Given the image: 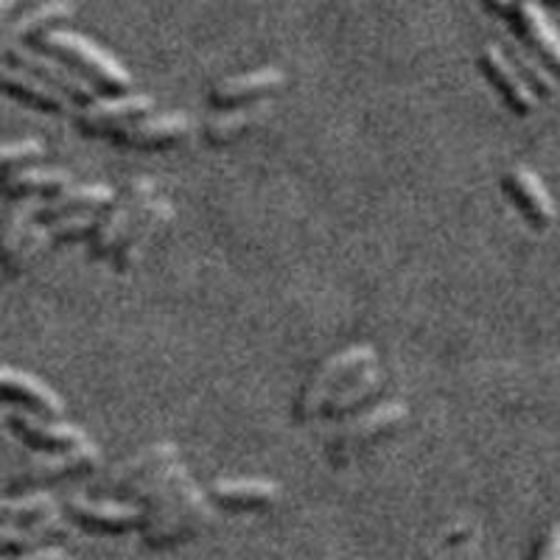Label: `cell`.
Instances as JSON below:
<instances>
[{
  "instance_id": "obj_1",
  "label": "cell",
  "mask_w": 560,
  "mask_h": 560,
  "mask_svg": "<svg viewBox=\"0 0 560 560\" xmlns=\"http://www.w3.org/2000/svg\"><path fill=\"white\" fill-rule=\"evenodd\" d=\"M217 510L208 490L199 488L194 479L177 488L172 497L147 510V522L140 527V538L152 549H172L194 541L199 533L213 524Z\"/></svg>"
},
{
  "instance_id": "obj_2",
  "label": "cell",
  "mask_w": 560,
  "mask_h": 560,
  "mask_svg": "<svg viewBox=\"0 0 560 560\" xmlns=\"http://www.w3.org/2000/svg\"><path fill=\"white\" fill-rule=\"evenodd\" d=\"M34 43L43 51H51L57 57L70 59V65H77L84 77L93 79L98 88L113 90V93H127L132 88V73L127 70V65L115 57V54H109L107 48H102L96 39L84 37L79 32H70V28H51V32L39 34Z\"/></svg>"
},
{
  "instance_id": "obj_3",
  "label": "cell",
  "mask_w": 560,
  "mask_h": 560,
  "mask_svg": "<svg viewBox=\"0 0 560 560\" xmlns=\"http://www.w3.org/2000/svg\"><path fill=\"white\" fill-rule=\"evenodd\" d=\"M154 194H158V183L149 177L132 179V183L127 185V191L118 194V199L104 210V219L96 228V233L90 236L88 255L93 261L115 258V253H118L124 238L129 236V230L135 228L140 213L158 199Z\"/></svg>"
},
{
  "instance_id": "obj_4",
  "label": "cell",
  "mask_w": 560,
  "mask_h": 560,
  "mask_svg": "<svg viewBox=\"0 0 560 560\" xmlns=\"http://www.w3.org/2000/svg\"><path fill=\"white\" fill-rule=\"evenodd\" d=\"M368 364H376V350H373V345H350V348L339 350L337 357L325 359L314 370V376L308 378L303 393H300L294 415L300 420L317 418L325 409V404H328V398L334 395V389L342 382H348L350 376H357L359 370L368 368Z\"/></svg>"
},
{
  "instance_id": "obj_5",
  "label": "cell",
  "mask_w": 560,
  "mask_h": 560,
  "mask_svg": "<svg viewBox=\"0 0 560 560\" xmlns=\"http://www.w3.org/2000/svg\"><path fill=\"white\" fill-rule=\"evenodd\" d=\"M102 465V448L88 440L82 446L62 448V452H45L43 457L32 459L26 468H20L12 479H9V490L14 493H26V490L48 488L54 482H62L70 477H82V474L96 471Z\"/></svg>"
},
{
  "instance_id": "obj_6",
  "label": "cell",
  "mask_w": 560,
  "mask_h": 560,
  "mask_svg": "<svg viewBox=\"0 0 560 560\" xmlns=\"http://www.w3.org/2000/svg\"><path fill=\"white\" fill-rule=\"evenodd\" d=\"M409 407L401 401H387L382 407H373L368 412L357 415V418L345 420L342 427L334 432L331 446H328V457L337 465H345L348 459L357 457L368 446H373L378 438L389 434L407 420Z\"/></svg>"
},
{
  "instance_id": "obj_7",
  "label": "cell",
  "mask_w": 560,
  "mask_h": 560,
  "mask_svg": "<svg viewBox=\"0 0 560 560\" xmlns=\"http://www.w3.org/2000/svg\"><path fill=\"white\" fill-rule=\"evenodd\" d=\"M0 51H3L7 62L20 65V68H26L32 73H37V77H43L45 82L62 88L77 104H93L98 98V88L90 82V77H84L77 65H68L57 54L43 51V48H28L26 43L0 45Z\"/></svg>"
},
{
  "instance_id": "obj_8",
  "label": "cell",
  "mask_w": 560,
  "mask_h": 560,
  "mask_svg": "<svg viewBox=\"0 0 560 560\" xmlns=\"http://www.w3.org/2000/svg\"><path fill=\"white\" fill-rule=\"evenodd\" d=\"M179 459V446L172 440H160L152 446L140 448V452L121 457L118 463L107 465L96 474V479L90 482V493L93 497H121L127 493L132 485H138L140 479L149 477L152 471L163 468L166 463Z\"/></svg>"
},
{
  "instance_id": "obj_9",
  "label": "cell",
  "mask_w": 560,
  "mask_h": 560,
  "mask_svg": "<svg viewBox=\"0 0 560 560\" xmlns=\"http://www.w3.org/2000/svg\"><path fill=\"white\" fill-rule=\"evenodd\" d=\"M65 513L70 522H77L79 527L93 529V533H129V529H140L147 522V508L129 499H113V497H70L65 502Z\"/></svg>"
},
{
  "instance_id": "obj_10",
  "label": "cell",
  "mask_w": 560,
  "mask_h": 560,
  "mask_svg": "<svg viewBox=\"0 0 560 560\" xmlns=\"http://www.w3.org/2000/svg\"><path fill=\"white\" fill-rule=\"evenodd\" d=\"M194 121L188 113H158L140 115L132 121H124L109 132V140L127 149H166L188 138Z\"/></svg>"
},
{
  "instance_id": "obj_11",
  "label": "cell",
  "mask_w": 560,
  "mask_h": 560,
  "mask_svg": "<svg viewBox=\"0 0 560 560\" xmlns=\"http://www.w3.org/2000/svg\"><path fill=\"white\" fill-rule=\"evenodd\" d=\"M7 423L18 438H23L28 446L43 448V452H62L88 443V432L77 423L57 420L51 415H39L34 409H14L7 415Z\"/></svg>"
},
{
  "instance_id": "obj_12",
  "label": "cell",
  "mask_w": 560,
  "mask_h": 560,
  "mask_svg": "<svg viewBox=\"0 0 560 560\" xmlns=\"http://www.w3.org/2000/svg\"><path fill=\"white\" fill-rule=\"evenodd\" d=\"M0 84H3V90H7L9 96L28 104V107L43 109V113L70 115V118L79 113L77 102H73L62 88L45 82L43 77H37V73H32V70L26 68H20V65L3 62V68H0Z\"/></svg>"
},
{
  "instance_id": "obj_13",
  "label": "cell",
  "mask_w": 560,
  "mask_h": 560,
  "mask_svg": "<svg viewBox=\"0 0 560 560\" xmlns=\"http://www.w3.org/2000/svg\"><path fill=\"white\" fill-rule=\"evenodd\" d=\"M154 107V98L147 93H118L113 98H96L93 104L79 109L73 115L79 132L90 135V138H109L115 127H121L124 121H132L140 115H149Z\"/></svg>"
},
{
  "instance_id": "obj_14",
  "label": "cell",
  "mask_w": 560,
  "mask_h": 560,
  "mask_svg": "<svg viewBox=\"0 0 560 560\" xmlns=\"http://www.w3.org/2000/svg\"><path fill=\"white\" fill-rule=\"evenodd\" d=\"M482 68L488 73V79L502 90L504 102L510 104V109L518 115H529L538 107V93L533 90V84L524 79V73L518 70V65L510 59V54L504 51L502 45L488 43L482 48Z\"/></svg>"
},
{
  "instance_id": "obj_15",
  "label": "cell",
  "mask_w": 560,
  "mask_h": 560,
  "mask_svg": "<svg viewBox=\"0 0 560 560\" xmlns=\"http://www.w3.org/2000/svg\"><path fill=\"white\" fill-rule=\"evenodd\" d=\"M504 188H508L510 199L522 208L524 219L533 228L547 230L552 228L558 219V205H555L552 194L544 185V179L533 172L529 166H513L504 177Z\"/></svg>"
},
{
  "instance_id": "obj_16",
  "label": "cell",
  "mask_w": 560,
  "mask_h": 560,
  "mask_svg": "<svg viewBox=\"0 0 560 560\" xmlns=\"http://www.w3.org/2000/svg\"><path fill=\"white\" fill-rule=\"evenodd\" d=\"M287 84V73L275 65H267V68L247 70V73H236V77H228L210 90V104L217 109L238 107V104L249 102H261V98H269L272 93H278L280 88Z\"/></svg>"
},
{
  "instance_id": "obj_17",
  "label": "cell",
  "mask_w": 560,
  "mask_h": 560,
  "mask_svg": "<svg viewBox=\"0 0 560 560\" xmlns=\"http://www.w3.org/2000/svg\"><path fill=\"white\" fill-rule=\"evenodd\" d=\"M172 219H174V205L163 197L154 199V202L140 213L135 228L129 230V236L124 238L118 253H115L113 258L115 269H118V272H129V269L138 267L140 258L147 255V249L152 247L154 238H158L160 233L172 224Z\"/></svg>"
},
{
  "instance_id": "obj_18",
  "label": "cell",
  "mask_w": 560,
  "mask_h": 560,
  "mask_svg": "<svg viewBox=\"0 0 560 560\" xmlns=\"http://www.w3.org/2000/svg\"><path fill=\"white\" fill-rule=\"evenodd\" d=\"M210 499L230 510H267L280 502L283 488L275 479L261 477H233L213 479L208 488Z\"/></svg>"
},
{
  "instance_id": "obj_19",
  "label": "cell",
  "mask_w": 560,
  "mask_h": 560,
  "mask_svg": "<svg viewBox=\"0 0 560 560\" xmlns=\"http://www.w3.org/2000/svg\"><path fill=\"white\" fill-rule=\"evenodd\" d=\"M272 113H275L272 98H261V102L217 109V113L210 115L208 121H205V138H208V143H213V147H224V143H233V140H238L242 135L253 132L255 127H261L267 118H272Z\"/></svg>"
},
{
  "instance_id": "obj_20",
  "label": "cell",
  "mask_w": 560,
  "mask_h": 560,
  "mask_svg": "<svg viewBox=\"0 0 560 560\" xmlns=\"http://www.w3.org/2000/svg\"><path fill=\"white\" fill-rule=\"evenodd\" d=\"M65 533H68V518L62 516V510L45 513V516L32 518V522L3 524L0 527V552H3V558L32 552V549L48 547L57 538H62Z\"/></svg>"
},
{
  "instance_id": "obj_21",
  "label": "cell",
  "mask_w": 560,
  "mask_h": 560,
  "mask_svg": "<svg viewBox=\"0 0 560 560\" xmlns=\"http://www.w3.org/2000/svg\"><path fill=\"white\" fill-rule=\"evenodd\" d=\"M118 199V191L107 183H88V185H68L59 194L37 199V219L51 222V219L77 213V210H104Z\"/></svg>"
},
{
  "instance_id": "obj_22",
  "label": "cell",
  "mask_w": 560,
  "mask_h": 560,
  "mask_svg": "<svg viewBox=\"0 0 560 560\" xmlns=\"http://www.w3.org/2000/svg\"><path fill=\"white\" fill-rule=\"evenodd\" d=\"M0 378H3V395H7V401L26 404V407H32L34 412L51 415V418H62L65 415L62 395H59L54 387H48L43 378L32 376V373H26V370L12 368V364L3 368Z\"/></svg>"
},
{
  "instance_id": "obj_23",
  "label": "cell",
  "mask_w": 560,
  "mask_h": 560,
  "mask_svg": "<svg viewBox=\"0 0 560 560\" xmlns=\"http://www.w3.org/2000/svg\"><path fill=\"white\" fill-rule=\"evenodd\" d=\"M516 20L524 39L533 45L535 51H538V57H541L560 77V28L555 26L552 18L544 12V7L538 0H518Z\"/></svg>"
},
{
  "instance_id": "obj_24",
  "label": "cell",
  "mask_w": 560,
  "mask_h": 560,
  "mask_svg": "<svg viewBox=\"0 0 560 560\" xmlns=\"http://www.w3.org/2000/svg\"><path fill=\"white\" fill-rule=\"evenodd\" d=\"M73 185V174L62 166H23L3 177V191L12 199H43Z\"/></svg>"
},
{
  "instance_id": "obj_25",
  "label": "cell",
  "mask_w": 560,
  "mask_h": 560,
  "mask_svg": "<svg viewBox=\"0 0 560 560\" xmlns=\"http://www.w3.org/2000/svg\"><path fill=\"white\" fill-rule=\"evenodd\" d=\"M73 12H77V3H73V0H45V3L28 9V12H23L20 18H14L12 23H7V26H3V34H0V45L37 39L39 34L51 32L57 23L73 18Z\"/></svg>"
},
{
  "instance_id": "obj_26",
  "label": "cell",
  "mask_w": 560,
  "mask_h": 560,
  "mask_svg": "<svg viewBox=\"0 0 560 560\" xmlns=\"http://www.w3.org/2000/svg\"><path fill=\"white\" fill-rule=\"evenodd\" d=\"M387 376H384V370L376 368V364H368L357 373V376H350V382L345 387H339L337 393L328 398L323 412H328L331 418H342V415L353 412V409L362 407L364 401H370L378 389L384 387Z\"/></svg>"
},
{
  "instance_id": "obj_27",
  "label": "cell",
  "mask_w": 560,
  "mask_h": 560,
  "mask_svg": "<svg viewBox=\"0 0 560 560\" xmlns=\"http://www.w3.org/2000/svg\"><path fill=\"white\" fill-rule=\"evenodd\" d=\"M188 479H191L188 468H185L179 459H174V463H166L163 468H158V471H152L149 477L140 479L138 485H132V488L124 493V499L143 504V508L149 510V508H154L158 502H163L166 497H172L174 490L183 488Z\"/></svg>"
},
{
  "instance_id": "obj_28",
  "label": "cell",
  "mask_w": 560,
  "mask_h": 560,
  "mask_svg": "<svg viewBox=\"0 0 560 560\" xmlns=\"http://www.w3.org/2000/svg\"><path fill=\"white\" fill-rule=\"evenodd\" d=\"M510 59L518 65V70L524 73V79L533 84V90L541 98L555 96V93L560 90V82H558L560 77L555 73L552 68H549L547 62H544L541 57H538V51H535L529 43H522V39H516V43L510 45Z\"/></svg>"
},
{
  "instance_id": "obj_29",
  "label": "cell",
  "mask_w": 560,
  "mask_h": 560,
  "mask_svg": "<svg viewBox=\"0 0 560 560\" xmlns=\"http://www.w3.org/2000/svg\"><path fill=\"white\" fill-rule=\"evenodd\" d=\"M54 510L59 508L51 493H45V490H26V493H14V497L3 499L0 516H3V524H20L45 516V513H54Z\"/></svg>"
},
{
  "instance_id": "obj_30",
  "label": "cell",
  "mask_w": 560,
  "mask_h": 560,
  "mask_svg": "<svg viewBox=\"0 0 560 560\" xmlns=\"http://www.w3.org/2000/svg\"><path fill=\"white\" fill-rule=\"evenodd\" d=\"M104 210H77V213H65V217L51 219L48 228H51L54 244L79 242V238L84 236H93L98 224H102Z\"/></svg>"
},
{
  "instance_id": "obj_31",
  "label": "cell",
  "mask_w": 560,
  "mask_h": 560,
  "mask_svg": "<svg viewBox=\"0 0 560 560\" xmlns=\"http://www.w3.org/2000/svg\"><path fill=\"white\" fill-rule=\"evenodd\" d=\"M45 143L37 138H23V140H12V143H7L3 147V166H7V172H12V168H23L28 166V163H34V160H43L45 158Z\"/></svg>"
},
{
  "instance_id": "obj_32",
  "label": "cell",
  "mask_w": 560,
  "mask_h": 560,
  "mask_svg": "<svg viewBox=\"0 0 560 560\" xmlns=\"http://www.w3.org/2000/svg\"><path fill=\"white\" fill-rule=\"evenodd\" d=\"M533 560H560V524H552L547 529L541 547H538Z\"/></svg>"
},
{
  "instance_id": "obj_33",
  "label": "cell",
  "mask_w": 560,
  "mask_h": 560,
  "mask_svg": "<svg viewBox=\"0 0 560 560\" xmlns=\"http://www.w3.org/2000/svg\"><path fill=\"white\" fill-rule=\"evenodd\" d=\"M7 560H70V555H68V549L57 547V544H48V547L32 549V552L12 555V558H7Z\"/></svg>"
},
{
  "instance_id": "obj_34",
  "label": "cell",
  "mask_w": 560,
  "mask_h": 560,
  "mask_svg": "<svg viewBox=\"0 0 560 560\" xmlns=\"http://www.w3.org/2000/svg\"><path fill=\"white\" fill-rule=\"evenodd\" d=\"M485 3L499 14H516V7H518V0H485Z\"/></svg>"
},
{
  "instance_id": "obj_35",
  "label": "cell",
  "mask_w": 560,
  "mask_h": 560,
  "mask_svg": "<svg viewBox=\"0 0 560 560\" xmlns=\"http://www.w3.org/2000/svg\"><path fill=\"white\" fill-rule=\"evenodd\" d=\"M12 7H14V0H0V14L7 18V14L12 12Z\"/></svg>"
},
{
  "instance_id": "obj_36",
  "label": "cell",
  "mask_w": 560,
  "mask_h": 560,
  "mask_svg": "<svg viewBox=\"0 0 560 560\" xmlns=\"http://www.w3.org/2000/svg\"><path fill=\"white\" fill-rule=\"evenodd\" d=\"M555 3H560V0H555Z\"/></svg>"
}]
</instances>
